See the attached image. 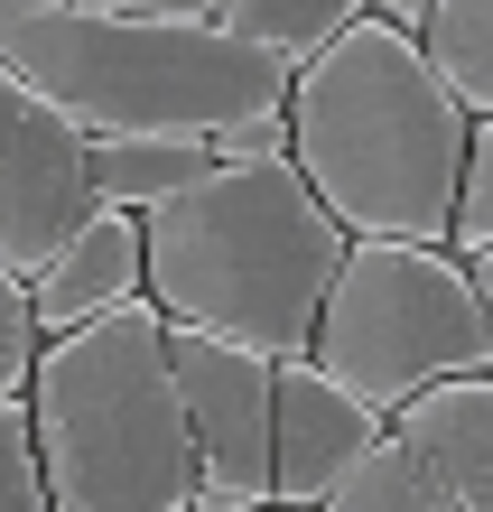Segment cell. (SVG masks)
Wrapping results in <instances>:
<instances>
[{"instance_id":"cell-8","label":"cell","mask_w":493,"mask_h":512,"mask_svg":"<svg viewBox=\"0 0 493 512\" xmlns=\"http://www.w3.org/2000/svg\"><path fill=\"white\" fill-rule=\"evenodd\" d=\"M391 419L373 401H354L335 373H317L307 354L270 364V512H317L326 485L373 447Z\"/></svg>"},{"instance_id":"cell-16","label":"cell","mask_w":493,"mask_h":512,"mask_svg":"<svg viewBox=\"0 0 493 512\" xmlns=\"http://www.w3.org/2000/svg\"><path fill=\"white\" fill-rule=\"evenodd\" d=\"M0 512H56L47 475H38V438H28V410L0 401Z\"/></svg>"},{"instance_id":"cell-19","label":"cell","mask_w":493,"mask_h":512,"mask_svg":"<svg viewBox=\"0 0 493 512\" xmlns=\"http://www.w3.org/2000/svg\"><path fill=\"white\" fill-rule=\"evenodd\" d=\"M75 10H121V19H214L224 0H75Z\"/></svg>"},{"instance_id":"cell-23","label":"cell","mask_w":493,"mask_h":512,"mask_svg":"<svg viewBox=\"0 0 493 512\" xmlns=\"http://www.w3.org/2000/svg\"><path fill=\"white\" fill-rule=\"evenodd\" d=\"M475 298H484V326H493V252L475 261Z\"/></svg>"},{"instance_id":"cell-15","label":"cell","mask_w":493,"mask_h":512,"mask_svg":"<svg viewBox=\"0 0 493 512\" xmlns=\"http://www.w3.org/2000/svg\"><path fill=\"white\" fill-rule=\"evenodd\" d=\"M447 252H456V261H484V252H493V122H475V131H466V168H456Z\"/></svg>"},{"instance_id":"cell-9","label":"cell","mask_w":493,"mask_h":512,"mask_svg":"<svg viewBox=\"0 0 493 512\" xmlns=\"http://www.w3.org/2000/svg\"><path fill=\"white\" fill-rule=\"evenodd\" d=\"M131 298H149L140 215H131V205H94V215L66 233V252L28 280V317H38V336H75V326L131 308Z\"/></svg>"},{"instance_id":"cell-5","label":"cell","mask_w":493,"mask_h":512,"mask_svg":"<svg viewBox=\"0 0 493 512\" xmlns=\"http://www.w3.org/2000/svg\"><path fill=\"white\" fill-rule=\"evenodd\" d=\"M307 364L335 373L382 419L400 401H419L428 382L493 373L475 261H456L447 243H345L335 289L317 308V336H307Z\"/></svg>"},{"instance_id":"cell-20","label":"cell","mask_w":493,"mask_h":512,"mask_svg":"<svg viewBox=\"0 0 493 512\" xmlns=\"http://www.w3.org/2000/svg\"><path fill=\"white\" fill-rule=\"evenodd\" d=\"M363 10H373V19H391V28H410V38H419V19H428V0H363Z\"/></svg>"},{"instance_id":"cell-10","label":"cell","mask_w":493,"mask_h":512,"mask_svg":"<svg viewBox=\"0 0 493 512\" xmlns=\"http://www.w3.org/2000/svg\"><path fill=\"white\" fill-rule=\"evenodd\" d=\"M400 447L428 466L438 512H493V373H456L428 382L419 401L391 410Z\"/></svg>"},{"instance_id":"cell-14","label":"cell","mask_w":493,"mask_h":512,"mask_svg":"<svg viewBox=\"0 0 493 512\" xmlns=\"http://www.w3.org/2000/svg\"><path fill=\"white\" fill-rule=\"evenodd\" d=\"M317 512H438V485H428V466L400 447V429H382V438L326 485Z\"/></svg>"},{"instance_id":"cell-22","label":"cell","mask_w":493,"mask_h":512,"mask_svg":"<svg viewBox=\"0 0 493 512\" xmlns=\"http://www.w3.org/2000/svg\"><path fill=\"white\" fill-rule=\"evenodd\" d=\"M187 512H270V503H233V494H196Z\"/></svg>"},{"instance_id":"cell-21","label":"cell","mask_w":493,"mask_h":512,"mask_svg":"<svg viewBox=\"0 0 493 512\" xmlns=\"http://www.w3.org/2000/svg\"><path fill=\"white\" fill-rule=\"evenodd\" d=\"M47 10H66V0H0V28H19V19H47Z\"/></svg>"},{"instance_id":"cell-3","label":"cell","mask_w":493,"mask_h":512,"mask_svg":"<svg viewBox=\"0 0 493 512\" xmlns=\"http://www.w3.org/2000/svg\"><path fill=\"white\" fill-rule=\"evenodd\" d=\"M38 475L56 512H187L196 447L168 373V317L131 298L75 336L38 345V373L19 391Z\"/></svg>"},{"instance_id":"cell-18","label":"cell","mask_w":493,"mask_h":512,"mask_svg":"<svg viewBox=\"0 0 493 512\" xmlns=\"http://www.w3.org/2000/svg\"><path fill=\"white\" fill-rule=\"evenodd\" d=\"M214 159H224V168H270V159H289V103L224 122V131H214Z\"/></svg>"},{"instance_id":"cell-1","label":"cell","mask_w":493,"mask_h":512,"mask_svg":"<svg viewBox=\"0 0 493 512\" xmlns=\"http://www.w3.org/2000/svg\"><path fill=\"white\" fill-rule=\"evenodd\" d=\"M475 112L428 75L410 28L363 10L289 75V168L345 243H447Z\"/></svg>"},{"instance_id":"cell-12","label":"cell","mask_w":493,"mask_h":512,"mask_svg":"<svg viewBox=\"0 0 493 512\" xmlns=\"http://www.w3.org/2000/svg\"><path fill=\"white\" fill-rule=\"evenodd\" d=\"M419 56L475 122H493V0H428Z\"/></svg>"},{"instance_id":"cell-4","label":"cell","mask_w":493,"mask_h":512,"mask_svg":"<svg viewBox=\"0 0 493 512\" xmlns=\"http://www.w3.org/2000/svg\"><path fill=\"white\" fill-rule=\"evenodd\" d=\"M10 66L47 112H66L84 140L121 131H196L214 140L242 112L289 103V66L224 19H121V10H47L0 28Z\"/></svg>"},{"instance_id":"cell-7","label":"cell","mask_w":493,"mask_h":512,"mask_svg":"<svg viewBox=\"0 0 493 512\" xmlns=\"http://www.w3.org/2000/svg\"><path fill=\"white\" fill-rule=\"evenodd\" d=\"M168 373L196 447V494L270 503V354L224 345L205 326H168Z\"/></svg>"},{"instance_id":"cell-11","label":"cell","mask_w":493,"mask_h":512,"mask_svg":"<svg viewBox=\"0 0 493 512\" xmlns=\"http://www.w3.org/2000/svg\"><path fill=\"white\" fill-rule=\"evenodd\" d=\"M84 168H94L103 205L149 215V205H168L177 187H196L214 168V140H196V131H121V140H84Z\"/></svg>"},{"instance_id":"cell-13","label":"cell","mask_w":493,"mask_h":512,"mask_svg":"<svg viewBox=\"0 0 493 512\" xmlns=\"http://www.w3.org/2000/svg\"><path fill=\"white\" fill-rule=\"evenodd\" d=\"M233 28V38H252V47H270L280 56V66L298 75L307 56H326L335 38H345V28L363 19V0H224V10H214Z\"/></svg>"},{"instance_id":"cell-17","label":"cell","mask_w":493,"mask_h":512,"mask_svg":"<svg viewBox=\"0 0 493 512\" xmlns=\"http://www.w3.org/2000/svg\"><path fill=\"white\" fill-rule=\"evenodd\" d=\"M38 317H28V280H10L0 270V401H19L28 373H38Z\"/></svg>"},{"instance_id":"cell-2","label":"cell","mask_w":493,"mask_h":512,"mask_svg":"<svg viewBox=\"0 0 493 512\" xmlns=\"http://www.w3.org/2000/svg\"><path fill=\"white\" fill-rule=\"evenodd\" d=\"M140 252H149V308L168 326H205V336L280 364L317 336V308L345 261V224L307 196L289 159L270 168L214 159L196 187L140 215Z\"/></svg>"},{"instance_id":"cell-6","label":"cell","mask_w":493,"mask_h":512,"mask_svg":"<svg viewBox=\"0 0 493 512\" xmlns=\"http://www.w3.org/2000/svg\"><path fill=\"white\" fill-rule=\"evenodd\" d=\"M94 205L103 196H94V168H84V131L0 66V270L38 280Z\"/></svg>"}]
</instances>
